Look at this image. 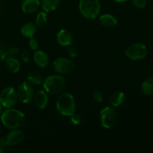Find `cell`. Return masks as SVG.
Returning <instances> with one entry per match:
<instances>
[{
	"label": "cell",
	"instance_id": "f1b7e54d",
	"mask_svg": "<svg viewBox=\"0 0 153 153\" xmlns=\"http://www.w3.org/2000/svg\"><path fill=\"white\" fill-rule=\"evenodd\" d=\"M22 59L25 63H28L30 61V54L28 50H24L22 52Z\"/></svg>",
	"mask_w": 153,
	"mask_h": 153
},
{
	"label": "cell",
	"instance_id": "d6986e66",
	"mask_svg": "<svg viewBox=\"0 0 153 153\" xmlns=\"http://www.w3.org/2000/svg\"><path fill=\"white\" fill-rule=\"evenodd\" d=\"M126 95L122 91H117L114 93L110 100V103L113 107H119L124 102Z\"/></svg>",
	"mask_w": 153,
	"mask_h": 153
},
{
	"label": "cell",
	"instance_id": "4fadbf2b",
	"mask_svg": "<svg viewBox=\"0 0 153 153\" xmlns=\"http://www.w3.org/2000/svg\"><path fill=\"white\" fill-rule=\"evenodd\" d=\"M24 133L20 130L13 129L6 137V139L10 145H16L21 143L24 140Z\"/></svg>",
	"mask_w": 153,
	"mask_h": 153
},
{
	"label": "cell",
	"instance_id": "83f0119b",
	"mask_svg": "<svg viewBox=\"0 0 153 153\" xmlns=\"http://www.w3.org/2000/svg\"><path fill=\"white\" fill-rule=\"evenodd\" d=\"M10 143L7 140V139L4 137H0V148L4 150V149H6L8 146H10Z\"/></svg>",
	"mask_w": 153,
	"mask_h": 153
},
{
	"label": "cell",
	"instance_id": "1f68e13d",
	"mask_svg": "<svg viewBox=\"0 0 153 153\" xmlns=\"http://www.w3.org/2000/svg\"><path fill=\"white\" fill-rule=\"evenodd\" d=\"M114 1L118 3H123V2H126V1H127L128 0H114Z\"/></svg>",
	"mask_w": 153,
	"mask_h": 153
},
{
	"label": "cell",
	"instance_id": "836d02e7",
	"mask_svg": "<svg viewBox=\"0 0 153 153\" xmlns=\"http://www.w3.org/2000/svg\"><path fill=\"white\" fill-rule=\"evenodd\" d=\"M1 103H0V113H1Z\"/></svg>",
	"mask_w": 153,
	"mask_h": 153
},
{
	"label": "cell",
	"instance_id": "9c48e42d",
	"mask_svg": "<svg viewBox=\"0 0 153 153\" xmlns=\"http://www.w3.org/2000/svg\"><path fill=\"white\" fill-rule=\"evenodd\" d=\"M34 94V89L29 82L21 83L16 91L18 100L22 103L30 102L33 100Z\"/></svg>",
	"mask_w": 153,
	"mask_h": 153
},
{
	"label": "cell",
	"instance_id": "f546056e",
	"mask_svg": "<svg viewBox=\"0 0 153 153\" xmlns=\"http://www.w3.org/2000/svg\"><path fill=\"white\" fill-rule=\"evenodd\" d=\"M68 54L71 58H76L78 55V50L76 47H70L69 49Z\"/></svg>",
	"mask_w": 153,
	"mask_h": 153
},
{
	"label": "cell",
	"instance_id": "5bb4252c",
	"mask_svg": "<svg viewBox=\"0 0 153 153\" xmlns=\"http://www.w3.org/2000/svg\"><path fill=\"white\" fill-rule=\"evenodd\" d=\"M33 58L34 62L40 68H46L49 64V57L43 51L36 50Z\"/></svg>",
	"mask_w": 153,
	"mask_h": 153
},
{
	"label": "cell",
	"instance_id": "4316f807",
	"mask_svg": "<svg viewBox=\"0 0 153 153\" xmlns=\"http://www.w3.org/2000/svg\"><path fill=\"white\" fill-rule=\"evenodd\" d=\"M28 44H29L30 49L33 51H36L37 49V48H38V43H37V41L35 39H34V37L30 38Z\"/></svg>",
	"mask_w": 153,
	"mask_h": 153
},
{
	"label": "cell",
	"instance_id": "3957f363",
	"mask_svg": "<svg viewBox=\"0 0 153 153\" xmlns=\"http://www.w3.org/2000/svg\"><path fill=\"white\" fill-rule=\"evenodd\" d=\"M79 11L84 17L93 19L97 17L101 9L100 0H80Z\"/></svg>",
	"mask_w": 153,
	"mask_h": 153
},
{
	"label": "cell",
	"instance_id": "4dcf8cb0",
	"mask_svg": "<svg viewBox=\"0 0 153 153\" xmlns=\"http://www.w3.org/2000/svg\"><path fill=\"white\" fill-rule=\"evenodd\" d=\"M6 57H7V55H6V52H4L2 49H0V63L2 62L3 61H4Z\"/></svg>",
	"mask_w": 153,
	"mask_h": 153
},
{
	"label": "cell",
	"instance_id": "52a82bcc",
	"mask_svg": "<svg viewBox=\"0 0 153 153\" xmlns=\"http://www.w3.org/2000/svg\"><path fill=\"white\" fill-rule=\"evenodd\" d=\"M146 55H147V49L146 46L142 43H134L128 46L126 50V55L129 59L133 61L143 59Z\"/></svg>",
	"mask_w": 153,
	"mask_h": 153
},
{
	"label": "cell",
	"instance_id": "44dd1931",
	"mask_svg": "<svg viewBox=\"0 0 153 153\" xmlns=\"http://www.w3.org/2000/svg\"><path fill=\"white\" fill-rule=\"evenodd\" d=\"M27 79L30 84H32L34 85H39L43 82L41 75L37 72H31L27 76Z\"/></svg>",
	"mask_w": 153,
	"mask_h": 153
},
{
	"label": "cell",
	"instance_id": "5b68a950",
	"mask_svg": "<svg viewBox=\"0 0 153 153\" xmlns=\"http://www.w3.org/2000/svg\"><path fill=\"white\" fill-rule=\"evenodd\" d=\"M100 119L102 127L108 129L111 128L117 121V112L113 106L104 108L100 111Z\"/></svg>",
	"mask_w": 153,
	"mask_h": 153
},
{
	"label": "cell",
	"instance_id": "2e32d148",
	"mask_svg": "<svg viewBox=\"0 0 153 153\" xmlns=\"http://www.w3.org/2000/svg\"><path fill=\"white\" fill-rule=\"evenodd\" d=\"M36 31H37L36 25H34V23L31 22H26L25 24H24L21 27L20 29L21 34L23 36H25V37H28V38H32V37H34Z\"/></svg>",
	"mask_w": 153,
	"mask_h": 153
},
{
	"label": "cell",
	"instance_id": "8992f818",
	"mask_svg": "<svg viewBox=\"0 0 153 153\" xmlns=\"http://www.w3.org/2000/svg\"><path fill=\"white\" fill-rule=\"evenodd\" d=\"M16 92L13 87H7L3 89L0 94V103L7 108H10L16 105L17 102Z\"/></svg>",
	"mask_w": 153,
	"mask_h": 153
},
{
	"label": "cell",
	"instance_id": "6da1fadb",
	"mask_svg": "<svg viewBox=\"0 0 153 153\" xmlns=\"http://www.w3.org/2000/svg\"><path fill=\"white\" fill-rule=\"evenodd\" d=\"M25 117L20 111L8 108L1 115V121L3 125L10 129H17L24 124Z\"/></svg>",
	"mask_w": 153,
	"mask_h": 153
},
{
	"label": "cell",
	"instance_id": "ffe728a7",
	"mask_svg": "<svg viewBox=\"0 0 153 153\" xmlns=\"http://www.w3.org/2000/svg\"><path fill=\"white\" fill-rule=\"evenodd\" d=\"M142 91L146 96L153 95V78L149 77L145 79L142 85Z\"/></svg>",
	"mask_w": 153,
	"mask_h": 153
},
{
	"label": "cell",
	"instance_id": "ba28073f",
	"mask_svg": "<svg viewBox=\"0 0 153 153\" xmlns=\"http://www.w3.org/2000/svg\"><path fill=\"white\" fill-rule=\"evenodd\" d=\"M53 68L56 73L61 75H67L73 71L75 65L70 58H58L53 62Z\"/></svg>",
	"mask_w": 153,
	"mask_h": 153
},
{
	"label": "cell",
	"instance_id": "484cf974",
	"mask_svg": "<svg viewBox=\"0 0 153 153\" xmlns=\"http://www.w3.org/2000/svg\"><path fill=\"white\" fill-rule=\"evenodd\" d=\"M5 52L6 55L7 57H13V58H15V56H16L19 53V49L16 47H11Z\"/></svg>",
	"mask_w": 153,
	"mask_h": 153
},
{
	"label": "cell",
	"instance_id": "ac0fdd59",
	"mask_svg": "<svg viewBox=\"0 0 153 153\" xmlns=\"http://www.w3.org/2000/svg\"><path fill=\"white\" fill-rule=\"evenodd\" d=\"M61 0H42L41 7L45 12H51L56 10L59 6Z\"/></svg>",
	"mask_w": 153,
	"mask_h": 153
},
{
	"label": "cell",
	"instance_id": "8fae6325",
	"mask_svg": "<svg viewBox=\"0 0 153 153\" xmlns=\"http://www.w3.org/2000/svg\"><path fill=\"white\" fill-rule=\"evenodd\" d=\"M56 40L61 46H70L72 43H73V34H72V33L69 30L61 29L57 34Z\"/></svg>",
	"mask_w": 153,
	"mask_h": 153
},
{
	"label": "cell",
	"instance_id": "d4e9b609",
	"mask_svg": "<svg viewBox=\"0 0 153 153\" xmlns=\"http://www.w3.org/2000/svg\"><path fill=\"white\" fill-rule=\"evenodd\" d=\"M93 96H94V100L96 102L100 104V103H102L103 102V100H104L103 95L102 94L101 92H100V91H95L94 92V95Z\"/></svg>",
	"mask_w": 153,
	"mask_h": 153
},
{
	"label": "cell",
	"instance_id": "603a6c76",
	"mask_svg": "<svg viewBox=\"0 0 153 153\" xmlns=\"http://www.w3.org/2000/svg\"><path fill=\"white\" fill-rule=\"evenodd\" d=\"M70 121H71L72 123L75 126H78L82 123V117H81L80 115L79 114L73 113V114L70 115Z\"/></svg>",
	"mask_w": 153,
	"mask_h": 153
},
{
	"label": "cell",
	"instance_id": "7a4b0ae2",
	"mask_svg": "<svg viewBox=\"0 0 153 153\" xmlns=\"http://www.w3.org/2000/svg\"><path fill=\"white\" fill-rule=\"evenodd\" d=\"M57 111L64 116L70 117L76 111V103L74 97L70 93H63L56 102Z\"/></svg>",
	"mask_w": 153,
	"mask_h": 153
},
{
	"label": "cell",
	"instance_id": "9a60e30c",
	"mask_svg": "<svg viewBox=\"0 0 153 153\" xmlns=\"http://www.w3.org/2000/svg\"><path fill=\"white\" fill-rule=\"evenodd\" d=\"M100 23L104 27L108 28H113L117 25V19H116L114 16L112 14H106L102 15L100 17Z\"/></svg>",
	"mask_w": 153,
	"mask_h": 153
},
{
	"label": "cell",
	"instance_id": "7402d4cb",
	"mask_svg": "<svg viewBox=\"0 0 153 153\" xmlns=\"http://www.w3.org/2000/svg\"><path fill=\"white\" fill-rule=\"evenodd\" d=\"M47 22V16L45 11H40L37 13L36 17V25L39 27H43Z\"/></svg>",
	"mask_w": 153,
	"mask_h": 153
},
{
	"label": "cell",
	"instance_id": "277c9868",
	"mask_svg": "<svg viewBox=\"0 0 153 153\" xmlns=\"http://www.w3.org/2000/svg\"><path fill=\"white\" fill-rule=\"evenodd\" d=\"M65 79L61 75H51L43 81V88L48 94H56L65 86Z\"/></svg>",
	"mask_w": 153,
	"mask_h": 153
},
{
	"label": "cell",
	"instance_id": "7c38bea8",
	"mask_svg": "<svg viewBox=\"0 0 153 153\" xmlns=\"http://www.w3.org/2000/svg\"><path fill=\"white\" fill-rule=\"evenodd\" d=\"M40 5V0H23L21 4V9L25 13L35 12Z\"/></svg>",
	"mask_w": 153,
	"mask_h": 153
},
{
	"label": "cell",
	"instance_id": "e0dca14e",
	"mask_svg": "<svg viewBox=\"0 0 153 153\" xmlns=\"http://www.w3.org/2000/svg\"><path fill=\"white\" fill-rule=\"evenodd\" d=\"M5 66L10 73H18L20 70V64L19 61L13 57H7L5 58Z\"/></svg>",
	"mask_w": 153,
	"mask_h": 153
},
{
	"label": "cell",
	"instance_id": "cb8c5ba5",
	"mask_svg": "<svg viewBox=\"0 0 153 153\" xmlns=\"http://www.w3.org/2000/svg\"><path fill=\"white\" fill-rule=\"evenodd\" d=\"M133 5L135 6L137 8L143 9L146 5V0H131Z\"/></svg>",
	"mask_w": 153,
	"mask_h": 153
},
{
	"label": "cell",
	"instance_id": "d6a6232c",
	"mask_svg": "<svg viewBox=\"0 0 153 153\" xmlns=\"http://www.w3.org/2000/svg\"><path fill=\"white\" fill-rule=\"evenodd\" d=\"M3 152H4V150H3L2 149H1V148H0V153H2Z\"/></svg>",
	"mask_w": 153,
	"mask_h": 153
},
{
	"label": "cell",
	"instance_id": "30bf717a",
	"mask_svg": "<svg viewBox=\"0 0 153 153\" xmlns=\"http://www.w3.org/2000/svg\"><path fill=\"white\" fill-rule=\"evenodd\" d=\"M33 100H34V105L40 110L46 108L48 102H49V98H48L46 92L45 91H42V90L37 91L34 94Z\"/></svg>",
	"mask_w": 153,
	"mask_h": 153
}]
</instances>
